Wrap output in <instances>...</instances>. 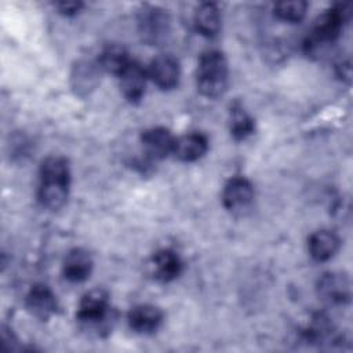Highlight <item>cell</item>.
Segmentation results:
<instances>
[{
  "instance_id": "5",
  "label": "cell",
  "mask_w": 353,
  "mask_h": 353,
  "mask_svg": "<svg viewBox=\"0 0 353 353\" xmlns=\"http://www.w3.org/2000/svg\"><path fill=\"white\" fill-rule=\"evenodd\" d=\"M109 296L103 290H92L87 292L77 307L76 319L85 327H101L108 324L109 319Z\"/></svg>"
},
{
  "instance_id": "20",
  "label": "cell",
  "mask_w": 353,
  "mask_h": 353,
  "mask_svg": "<svg viewBox=\"0 0 353 353\" xmlns=\"http://www.w3.org/2000/svg\"><path fill=\"white\" fill-rule=\"evenodd\" d=\"M255 130V124L252 117L241 108L234 106L232 109V117H230V134L234 139H245L248 135H251Z\"/></svg>"
},
{
  "instance_id": "13",
  "label": "cell",
  "mask_w": 353,
  "mask_h": 353,
  "mask_svg": "<svg viewBox=\"0 0 353 353\" xmlns=\"http://www.w3.org/2000/svg\"><path fill=\"white\" fill-rule=\"evenodd\" d=\"M92 258L90 252L83 248L70 250L62 263L63 277L72 283H81L87 280L92 272Z\"/></svg>"
},
{
  "instance_id": "4",
  "label": "cell",
  "mask_w": 353,
  "mask_h": 353,
  "mask_svg": "<svg viewBox=\"0 0 353 353\" xmlns=\"http://www.w3.org/2000/svg\"><path fill=\"white\" fill-rule=\"evenodd\" d=\"M168 14L153 6L143 7L138 14V30L142 40L152 46L161 44L170 34Z\"/></svg>"
},
{
  "instance_id": "2",
  "label": "cell",
  "mask_w": 353,
  "mask_h": 353,
  "mask_svg": "<svg viewBox=\"0 0 353 353\" xmlns=\"http://www.w3.org/2000/svg\"><path fill=\"white\" fill-rule=\"evenodd\" d=\"M228 80L229 68L225 55L216 50L204 52L196 70L197 90L207 98H218L226 91Z\"/></svg>"
},
{
  "instance_id": "17",
  "label": "cell",
  "mask_w": 353,
  "mask_h": 353,
  "mask_svg": "<svg viewBox=\"0 0 353 353\" xmlns=\"http://www.w3.org/2000/svg\"><path fill=\"white\" fill-rule=\"evenodd\" d=\"M99 65H94L88 61H79L72 70L70 80L72 87L79 95H85L92 91L98 84Z\"/></svg>"
},
{
  "instance_id": "7",
  "label": "cell",
  "mask_w": 353,
  "mask_h": 353,
  "mask_svg": "<svg viewBox=\"0 0 353 353\" xmlns=\"http://www.w3.org/2000/svg\"><path fill=\"white\" fill-rule=\"evenodd\" d=\"M254 196V188L247 178L233 176L223 188L222 203L228 211L241 214L251 207Z\"/></svg>"
},
{
  "instance_id": "18",
  "label": "cell",
  "mask_w": 353,
  "mask_h": 353,
  "mask_svg": "<svg viewBox=\"0 0 353 353\" xmlns=\"http://www.w3.org/2000/svg\"><path fill=\"white\" fill-rule=\"evenodd\" d=\"M193 21L196 30L205 37L216 36L221 29V14L214 3H201L194 11Z\"/></svg>"
},
{
  "instance_id": "21",
  "label": "cell",
  "mask_w": 353,
  "mask_h": 353,
  "mask_svg": "<svg viewBox=\"0 0 353 353\" xmlns=\"http://www.w3.org/2000/svg\"><path fill=\"white\" fill-rule=\"evenodd\" d=\"M307 4L302 0H292V1H280L274 6V15L290 23L301 22L306 15Z\"/></svg>"
},
{
  "instance_id": "6",
  "label": "cell",
  "mask_w": 353,
  "mask_h": 353,
  "mask_svg": "<svg viewBox=\"0 0 353 353\" xmlns=\"http://www.w3.org/2000/svg\"><path fill=\"white\" fill-rule=\"evenodd\" d=\"M319 296L331 305H345L350 301V280L345 273L328 272L317 281Z\"/></svg>"
},
{
  "instance_id": "3",
  "label": "cell",
  "mask_w": 353,
  "mask_h": 353,
  "mask_svg": "<svg viewBox=\"0 0 353 353\" xmlns=\"http://www.w3.org/2000/svg\"><path fill=\"white\" fill-rule=\"evenodd\" d=\"M349 19L346 6H336L321 14L306 37L303 47L307 55H317L328 44H332L341 34L345 22Z\"/></svg>"
},
{
  "instance_id": "10",
  "label": "cell",
  "mask_w": 353,
  "mask_h": 353,
  "mask_svg": "<svg viewBox=\"0 0 353 353\" xmlns=\"http://www.w3.org/2000/svg\"><path fill=\"white\" fill-rule=\"evenodd\" d=\"M119 83L125 99L130 102H139L146 87V72L143 66L135 61H131L119 74Z\"/></svg>"
},
{
  "instance_id": "12",
  "label": "cell",
  "mask_w": 353,
  "mask_h": 353,
  "mask_svg": "<svg viewBox=\"0 0 353 353\" xmlns=\"http://www.w3.org/2000/svg\"><path fill=\"white\" fill-rule=\"evenodd\" d=\"M149 76L159 88L171 90L179 81V63L171 55H159L150 63Z\"/></svg>"
},
{
  "instance_id": "15",
  "label": "cell",
  "mask_w": 353,
  "mask_h": 353,
  "mask_svg": "<svg viewBox=\"0 0 353 353\" xmlns=\"http://www.w3.org/2000/svg\"><path fill=\"white\" fill-rule=\"evenodd\" d=\"M208 150V139L201 132H189L175 139L172 153L181 161L190 163L201 159Z\"/></svg>"
},
{
  "instance_id": "19",
  "label": "cell",
  "mask_w": 353,
  "mask_h": 353,
  "mask_svg": "<svg viewBox=\"0 0 353 353\" xmlns=\"http://www.w3.org/2000/svg\"><path fill=\"white\" fill-rule=\"evenodd\" d=\"M130 62L131 59L128 57V52L124 47L119 44H109L108 47H105L98 59L101 70L113 73L116 76H119Z\"/></svg>"
},
{
  "instance_id": "16",
  "label": "cell",
  "mask_w": 353,
  "mask_h": 353,
  "mask_svg": "<svg viewBox=\"0 0 353 353\" xmlns=\"http://www.w3.org/2000/svg\"><path fill=\"white\" fill-rule=\"evenodd\" d=\"M341 240L331 230H317L310 234L307 240V250L310 256L317 262H325L331 259L339 250Z\"/></svg>"
},
{
  "instance_id": "22",
  "label": "cell",
  "mask_w": 353,
  "mask_h": 353,
  "mask_svg": "<svg viewBox=\"0 0 353 353\" xmlns=\"http://www.w3.org/2000/svg\"><path fill=\"white\" fill-rule=\"evenodd\" d=\"M83 7V3L79 1H62L57 3V8L63 15H74L79 12V10Z\"/></svg>"
},
{
  "instance_id": "1",
  "label": "cell",
  "mask_w": 353,
  "mask_h": 353,
  "mask_svg": "<svg viewBox=\"0 0 353 353\" xmlns=\"http://www.w3.org/2000/svg\"><path fill=\"white\" fill-rule=\"evenodd\" d=\"M70 186V170L66 159L51 156L41 163L39 200L50 210L65 205Z\"/></svg>"
},
{
  "instance_id": "8",
  "label": "cell",
  "mask_w": 353,
  "mask_h": 353,
  "mask_svg": "<svg viewBox=\"0 0 353 353\" xmlns=\"http://www.w3.org/2000/svg\"><path fill=\"white\" fill-rule=\"evenodd\" d=\"M143 153L150 160H161L174 150L175 138L164 127H153L143 131L141 137Z\"/></svg>"
},
{
  "instance_id": "11",
  "label": "cell",
  "mask_w": 353,
  "mask_h": 353,
  "mask_svg": "<svg viewBox=\"0 0 353 353\" xmlns=\"http://www.w3.org/2000/svg\"><path fill=\"white\" fill-rule=\"evenodd\" d=\"M150 270L157 281L170 283L181 274L182 261L175 251L163 248L153 254L150 259Z\"/></svg>"
},
{
  "instance_id": "9",
  "label": "cell",
  "mask_w": 353,
  "mask_h": 353,
  "mask_svg": "<svg viewBox=\"0 0 353 353\" xmlns=\"http://www.w3.org/2000/svg\"><path fill=\"white\" fill-rule=\"evenodd\" d=\"M29 313L40 320H48L58 309L57 296L46 284H34L25 299Z\"/></svg>"
},
{
  "instance_id": "14",
  "label": "cell",
  "mask_w": 353,
  "mask_h": 353,
  "mask_svg": "<svg viewBox=\"0 0 353 353\" xmlns=\"http://www.w3.org/2000/svg\"><path fill=\"white\" fill-rule=\"evenodd\" d=\"M128 325L137 334H152L163 323V312L154 305H138L128 313Z\"/></svg>"
}]
</instances>
